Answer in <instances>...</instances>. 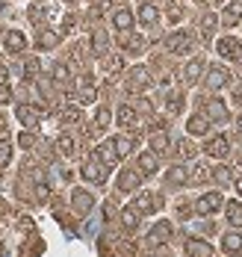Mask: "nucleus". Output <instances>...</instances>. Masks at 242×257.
Masks as SVG:
<instances>
[{"label":"nucleus","instance_id":"obj_1","mask_svg":"<svg viewBox=\"0 0 242 257\" xmlns=\"http://www.w3.org/2000/svg\"><path fill=\"white\" fill-rule=\"evenodd\" d=\"M80 175H83L86 180H89V183H104V180H107V166H104V163H101L98 157L92 154L89 160H86V163H83Z\"/></svg>","mask_w":242,"mask_h":257},{"label":"nucleus","instance_id":"obj_2","mask_svg":"<svg viewBox=\"0 0 242 257\" xmlns=\"http://www.w3.org/2000/svg\"><path fill=\"white\" fill-rule=\"evenodd\" d=\"M165 45H168L171 53H189L192 48H195V39H192L189 30H177V33H171V36L165 39Z\"/></svg>","mask_w":242,"mask_h":257},{"label":"nucleus","instance_id":"obj_3","mask_svg":"<svg viewBox=\"0 0 242 257\" xmlns=\"http://www.w3.org/2000/svg\"><path fill=\"white\" fill-rule=\"evenodd\" d=\"M230 83V71L224 68V65H210V71H207V77H204V86L210 89V92H218V89H224Z\"/></svg>","mask_w":242,"mask_h":257},{"label":"nucleus","instance_id":"obj_4","mask_svg":"<svg viewBox=\"0 0 242 257\" xmlns=\"http://www.w3.org/2000/svg\"><path fill=\"white\" fill-rule=\"evenodd\" d=\"M218 56L221 59H230V62H236V59H242V42L239 39H230V36H224L218 45Z\"/></svg>","mask_w":242,"mask_h":257},{"label":"nucleus","instance_id":"obj_5","mask_svg":"<svg viewBox=\"0 0 242 257\" xmlns=\"http://www.w3.org/2000/svg\"><path fill=\"white\" fill-rule=\"evenodd\" d=\"M221 204H224V201H221V195H218V192H207V195H201V198H198L195 210H198L201 216H213V213L221 210Z\"/></svg>","mask_w":242,"mask_h":257},{"label":"nucleus","instance_id":"obj_6","mask_svg":"<svg viewBox=\"0 0 242 257\" xmlns=\"http://www.w3.org/2000/svg\"><path fill=\"white\" fill-rule=\"evenodd\" d=\"M71 207H74V213H77V216H89V213H92V207H95L92 192H86V189H74V195H71Z\"/></svg>","mask_w":242,"mask_h":257},{"label":"nucleus","instance_id":"obj_7","mask_svg":"<svg viewBox=\"0 0 242 257\" xmlns=\"http://www.w3.org/2000/svg\"><path fill=\"white\" fill-rule=\"evenodd\" d=\"M210 157H215V160H224V157L230 154V142H227V136L224 133H218V136H213L210 142H207V148H204Z\"/></svg>","mask_w":242,"mask_h":257},{"label":"nucleus","instance_id":"obj_8","mask_svg":"<svg viewBox=\"0 0 242 257\" xmlns=\"http://www.w3.org/2000/svg\"><path fill=\"white\" fill-rule=\"evenodd\" d=\"M204 112H207V118L215 121V124H221V121H227V103L221 101V98H210L207 106H204Z\"/></svg>","mask_w":242,"mask_h":257},{"label":"nucleus","instance_id":"obj_9","mask_svg":"<svg viewBox=\"0 0 242 257\" xmlns=\"http://www.w3.org/2000/svg\"><path fill=\"white\" fill-rule=\"evenodd\" d=\"M15 115H18V121H21L24 127H36V124L42 121V112H39L36 106H30V103H21V106L15 109Z\"/></svg>","mask_w":242,"mask_h":257},{"label":"nucleus","instance_id":"obj_10","mask_svg":"<svg viewBox=\"0 0 242 257\" xmlns=\"http://www.w3.org/2000/svg\"><path fill=\"white\" fill-rule=\"evenodd\" d=\"M221 24H224V27L242 24V0H233V3H227V6H224V12H221Z\"/></svg>","mask_w":242,"mask_h":257},{"label":"nucleus","instance_id":"obj_11","mask_svg":"<svg viewBox=\"0 0 242 257\" xmlns=\"http://www.w3.org/2000/svg\"><path fill=\"white\" fill-rule=\"evenodd\" d=\"M139 180H142V175H139V172H133V169H124V172L118 175V189H121V192H133V189H139Z\"/></svg>","mask_w":242,"mask_h":257},{"label":"nucleus","instance_id":"obj_12","mask_svg":"<svg viewBox=\"0 0 242 257\" xmlns=\"http://www.w3.org/2000/svg\"><path fill=\"white\" fill-rule=\"evenodd\" d=\"M168 236H171V225L168 222H157L151 233H148V242L151 245H162V242H168Z\"/></svg>","mask_w":242,"mask_h":257},{"label":"nucleus","instance_id":"obj_13","mask_svg":"<svg viewBox=\"0 0 242 257\" xmlns=\"http://www.w3.org/2000/svg\"><path fill=\"white\" fill-rule=\"evenodd\" d=\"M148 83H151V74H148V71H145L142 65H136L133 71H130V80H127V86H130L133 92H142V89H145Z\"/></svg>","mask_w":242,"mask_h":257},{"label":"nucleus","instance_id":"obj_14","mask_svg":"<svg viewBox=\"0 0 242 257\" xmlns=\"http://www.w3.org/2000/svg\"><path fill=\"white\" fill-rule=\"evenodd\" d=\"M95 157H98L104 166H115V160H121L112 142H104V145H98V148H95Z\"/></svg>","mask_w":242,"mask_h":257},{"label":"nucleus","instance_id":"obj_15","mask_svg":"<svg viewBox=\"0 0 242 257\" xmlns=\"http://www.w3.org/2000/svg\"><path fill=\"white\" fill-rule=\"evenodd\" d=\"M3 45H6V51L9 53H21L27 48V39H24V33H18V30H12V33H6V39H3Z\"/></svg>","mask_w":242,"mask_h":257},{"label":"nucleus","instance_id":"obj_16","mask_svg":"<svg viewBox=\"0 0 242 257\" xmlns=\"http://www.w3.org/2000/svg\"><path fill=\"white\" fill-rule=\"evenodd\" d=\"M186 254H192V257H210L213 254V245L210 242H204V239H186Z\"/></svg>","mask_w":242,"mask_h":257},{"label":"nucleus","instance_id":"obj_17","mask_svg":"<svg viewBox=\"0 0 242 257\" xmlns=\"http://www.w3.org/2000/svg\"><path fill=\"white\" fill-rule=\"evenodd\" d=\"M139 219H142V210H139L136 204H127L124 210H121V222H124L127 231H136V228H139Z\"/></svg>","mask_w":242,"mask_h":257},{"label":"nucleus","instance_id":"obj_18","mask_svg":"<svg viewBox=\"0 0 242 257\" xmlns=\"http://www.w3.org/2000/svg\"><path fill=\"white\" fill-rule=\"evenodd\" d=\"M112 27H115L118 33H127V30L133 27V12H130V9H115V15H112Z\"/></svg>","mask_w":242,"mask_h":257},{"label":"nucleus","instance_id":"obj_19","mask_svg":"<svg viewBox=\"0 0 242 257\" xmlns=\"http://www.w3.org/2000/svg\"><path fill=\"white\" fill-rule=\"evenodd\" d=\"M56 45H59V33H54V30H42V33L36 36V48H39V51H51Z\"/></svg>","mask_w":242,"mask_h":257},{"label":"nucleus","instance_id":"obj_20","mask_svg":"<svg viewBox=\"0 0 242 257\" xmlns=\"http://www.w3.org/2000/svg\"><path fill=\"white\" fill-rule=\"evenodd\" d=\"M186 130L192 136H204V133L210 130V118H207V115H192L186 121Z\"/></svg>","mask_w":242,"mask_h":257},{"label":"nucleus","instance_id":"obj_21","mask_svg":"<svg viewBox=\"0 0 242 257\" xmlns=\"http://www.w3.org/2000/svg\"><path fill=\"white\" fill-rule=\"evenodd\" d=\"M221 251H224V254L242 251V236L239 233H224V236H221Z\"/></svg>","mask_w":242,"mask_h":257},{"label":"nucleus","instance_id":"obj_22","mask_svg":"<svg viewBox=\"0 0 242 257\" xmlns=\"http://www.w3.org/2000/svg\"><path fill=\"white\" fill-rule=\"evenodd\" d=\"M201 68H204V56H195V59L186 65V71H183V80H186V83H198Z\"/></svg>","mask_w":242,"mask_h":257},{"label":"nucleus","instance_id":"obj_23","mask_svg":"<svg viewBox=\"0 0 242 257\" xmlns=\"http://www.w3.org/2000/svg\"><path fill=\"white\" fill-rule=\"evenodd\" d=\"M115 121L121 124V127H136V106H121L118 109V115H115Z\"/></svg>","mask_w":242,"mask_h":257},{"label":"nucleus","instance_id":"obj_24","mask_svg":"<svg viewBox=\"0 0 242 257\" xmlns=\"http://www.w3.org/2000/svg\"><path fill=\"white\" fill-rule=\"evenodd\" d=\"M157 21H160V12H157V6H151V3H145V6L139 9V24L151 27V24H157Z\"/></svg>","mask_w":242,"mask_h":257},{"label":"nucleus","instance_id":"obj_25","mask_svg":"<svg viewBox=\"0 0 242 257\" xmlns=\"http://www.w3.org/2000/svg\"><path fill=\"white\" fill-rule=\"evenodd\" d=\"M224 213H227V222H230L233 228H242V204L239 201H227Z\"/></svg>","mask_w":242,"mask_h":257},{"label":"nucleus","instance_id":"obj_26","mask_svg":"<svg viewBox=\"0 0 242 257\" xmlns=\"http://www.w3.org/2000/svg\"><path fill=\"white\" fill-rule=\"evenodd\" d=\"M157 169H160V163H157V157L151 154V151L139 157V172H142V175H154Z\"/></svg>","mask_w":242,"mask_h":257},{"label":"nucleus","instance_id":"obj_27","mask_svg":"<svg viewBox=\"0 0 242 257\" xmlns=\"http://www.w3.org/2000/svg\"><path fill=\"white\" fill-rule=\"evenodd\" d=\"M112 145H115L118 157H127L136 148V139H130V136H115V139H112Z\"/></svg>","mask_w":242,"mask_h":257},{"label":"nucleus","instance_id":"obj_28","mask_svg":"<svg viewBox=\"0 0 242 257\" xmlns=\"http://www.w3.org/2000/svg\"><path fill=\"white\" fill-rule=\"evenodd\" d=\"M160 204V198H154L151 192H142L139 198H136V207L142 210V213H154V207Z\"/></svg>","mask_w":242,"mask_h":257},{"label":"nucleus","instance_id":"obj_29","mask_svg":"<svg viewBox=\"0 0 242 257\" xmlns=\"http://www.w3.org/2000/svg\"><path fill=\"white\" fill-rule=\"evenodd\" d=\"M165 148H168V136H165L162 130H154V133H151V151H154V154H162Z\"/></svg>","mask_w":242,"mask_h":257},{"label":"nucleus","instance_id":"obj_30","mask_svg":"<svg viewBox=\"0 0 242 257\" xmlns=\"http://www.w3.org/2000/svg\"><path fill=\"white\" fill-rule=\"evenodd\" d=\"M121 45H124V51H130V53H142L145 39H142V36H124V39H121Z\"/></svg>","mask_w":242,"mask_h":257},{"label":"nucleus","instance_id":"obj_31","mask_svg":"<svg viewBox=\"0 0 242 257\" xmlns=\"http://www.w3.org/2000/svg\"><path fill=\"white\" fill-rule=\"evenodd\" d=\"M213 178L221 183V186H230L233 183V172L227 169V166H215V172H213Z\"/></svg>","mask_w":242,"mask_h":257},{"label":"nucleus","instance_id":"obj_32","mask_svg":"<svg viewBox=\"0 0 242 257\" xmlns=\"http://www.w3.org/2000/svg\"><path fill=\"white\" fill-rule=\"evenodd\" d=\"M92 45H95V51H98V53H104L109 48L107 33H104V30H95V33H92Z\"/></svg>","mask_w":242,"mask_h":257},{"label":"nucleus","instance_id":"obj_33","mask_svg":"<svg viewBox=\"0 0 242 257\" xmlns=\"http://www.w3.org/2000/svg\"><path fill=\"white\" fill-rule=\"evenodd\" d=\"M168 183H171V186H183V183H186V169H183V166H174V169L168 172Z\"/></svg>","mask_w":242,"mask_h":257},{"label":"nucleus","instance_id":"obj_34","mask_svg":"<svg viewBox=\"0 0 242 257\" xmlns=\"http://www.w3.org/2000/svg\"><path fill=\"white\" fill-rule=\"evenodd\" d=\"M121 68H124L121 56H107V59H104V71H107V74H118Z\"/></svg>","mask_w":242,"mask_h":257},{"label":"nucleus","instance_id":"obj_35","mask_svg":"<svg viewBox=\"0 0 242 257\" xmlns=\"http://www.w3.org/2000/svg\"><path fill=\"white\" fill-rule=\"evenodd\" d=\"M9 163H12V142L0 139V166H9Z\"/></svg>","mask_w":242,"mask_h":257},{"label":"nucleus","instance_id":"obj_36","mask_svg":"<svg viewBox=\"0 0 242 257\" xmlns=\"http://www.w3.org/2000/svg\"><path fill=\"white\" fill-rule=\"evenodd\" d=\"M109 121H112V112H109L107 106H101V109H98V112H95V124H98V127L104 130L109 124Z\"/></svg>","mask_w":242,"mask_h":257},{"label":"nucleus","instance_id":"obj_37","mask_svg":"<svg viewBox=\"0 0 242 257\" xmlns=\"http://www.w3.org/2000/svg\"><path fill=\"white\" fill-rule=\"evenodd\" d=\"M77 101H80V103H92V101H95V89H92L89 83H83V86H80V92H77Z\"/></svg>","mask_w":242,"mask_h":257},{"label":"nucleus","instance_id":"obj_38","mask_svg":"<svg viewBox=\"0 0 242 257\" xmlns=\"http://www.w3.org/2000/svg\"><path fill=\"white\" fill-rule=\"evenodd\" d=\"M59 151H62V154H74V136L62 133V136H59Z\"/></svg>","mask_w":242,"mask_h":257},{"label":"nucleus","instance_id":"obj_39","mask_svg":"<svg viewBox=\"0 0 242 257\" xmlns=\"http://www.w3.org/2000/svg\"><path fill=\"white\" fill-rule=\"evenodd\" d=\"M213 27H215V15H204V18H201V33H204V39L213 36Z\"/></svg>","mask_w":242,"mask_h":257},{"label":"nucleus","instance_id":"obj_40","mask_svg":"<svg viewBox=\"0 0 242 257\" xmlns=\"http://www.w3.org/2000/svg\"><path fill=\"white\" fill-rule=\"evenodd\" d=\"M62 121H65V124H74V121H80V109H77V106H68V109H62Z\"/></svg>","mask_w":242,"mask_h":257},{"label":"nucleus","instance_id":"obj_41","mask_svg":"<svg viewBox=\"0 0 242 257\" xmlns=\"http://www.w3.org/2000/svg\"><path fill=\"white\" fill-rule=\"evenodd\" d=\"M168 109H171V112H180V109H183V95L171 92V95H168Z\"/></svg>","mask_w":242,"mask_h":257},{"label":"nucleus","instance_id":"obj_42","mask_svg":"<svg viewBox=\"0 0 242 257\" xmlns=\"http://www.w3.org/2000/svg\"><path fill=\"white\" fill-rule=\"evenodd\" d=\"M192 154H195V148H192L189 142H180V145H177V157H180V160H189Z\"/></svg>","mask_w":242,"mask_h":257},{"label":"nucleus","instance_id":"obj_43","mask_svg":"<svg viewBox=\"0 0 242 257\" xmlns=\"http://www.w3.org/2000/svg\"><path fill=\"white\" fill-rule=\"evenodd\" d=\"M24 74H27V80H33L39 74V62H36V59H30L27 65H24Z\"/></svg>","mask_w":242,"mask_h":257},{"label":"nucleus","instance_id":"obj_44","mask_svg":"<svg viewBox=\"0 0 242 257\" xmlns=\"http://www.w3.org/2000/svg\"><path fill=\"white\" fill-rule=\"evenodd\" d=\"M9 101H12V89L6 83H0V103H9Z\"/></svg>","mask_w":242,"mask_h":257},{"label":"nucleus","instance_id":"obj_45","mask_svg":"<svg viewBox=\"0 0 242 257\" xmlns=\"http://www.w3.org/2000/svg\"><path fill=\"white\" fill-rule=\"evenodd\" d=\"M54 80H59V83L68 80V68H65V65H54Z\"/></svg>","mask_w":242,"mask_h":257},{"label":"nucleus","instance_id":"obj_46","mask_svg":"<svg viewBox=\"0 0 242 257\" xmlns=\"http://www.w3.org/2000/svg\"><path fill=\"white\" fill-rule=\"evenodd\" d=\"M33 142H36L33 133H21V136H18V145H21V148H33Z\"/></svg>","mask_w":242,"mask_h":257},{"label":"nucleus","instance_id":"obj_47","mask_svg":"<svg viewBox=\"0 0 242 257\" xmlns=\"http://www.w3.org/2000/svg\"><path fill=\"white\" fill-rule=\"evenodd\" d=\"M136 109H139V112H145V115H154V106H151L148 101H139V103H136Z\"/></svg>","mask_w":242,"mask_h":257},{"label":"nucleus","instance_id":"obj_48","mask_svg":"<svg viewBox=\"0 0 242 257\" xmlns=\"http://www.w3.org/2000/svg\"><path fill=\"white\" fill-rule=\"evenodd\" d=\"M195 178H198V180H207V169H204V166H198V169H195Z\"/></svg>","mask_w":242,"mask_h":257},{"label":"nucleus","instance_id":"obj_49","mask_svg":"<svg viewBox=\"0 0 242 257\" xmlns=\"http://www.w3.org/2000/svg\"><path fill=\"white\" fill-rule=\"evenodd\" d=\"M177 213H180V219H186V216H189V207L180 204V207H177Z\"/></svg>","mask_w":242,"mask_h":257},{"label":"nucleus","instance_id":"obj_50","mask_svg":"<svg viewBox=\"0 0 242 257\" xmlns=\"http://www.w3.org/2000/svg\"><path fill=\"white\" fill-rule=\"evenodd\" d=\"M6 77H9V71H6V68L0 65V83H6Z\"/></svg>","mask_w":242,"mask_h":257},{"label":"nucleus","instance_id":"obj_51","mask_svg":"<svg viewBox=\"0 0 242 257\" xmlns=\"http://www.w3.org/2000/svg\"><path fill=\"white\" fill-rule=\"evenodd\" d=\"M236 127H239V133H242V115H239V121H236Z\"/></svg>","mask_w":242,"mask_h":257},{"label":"nucleus","instance_id":"obj_52","mask_svg":"<svg viewBox=\"0 0 242 257\" xmlns=\"http://www.w3.org/2000/svg\"><path fill=\"white\" fill-rule=\"evenodd\" d=\"M236 189H239V195H242V180H239V186H236Z\"/></svg>","mask_w":242,"mask_h":257},{"label":"nucleus","instance_id":"obj_53","mask_svg":"<svg viewBox=\"0 0 242 257\" xmlns=\"http://www.w3.org/2000/svg\"><path fill=\"white\" fill-rule=\"evenodd\" d=\"M62 3H74V0H62Z\"/></svg>","mask_w":242,"mask_h":257}]
</instances>
